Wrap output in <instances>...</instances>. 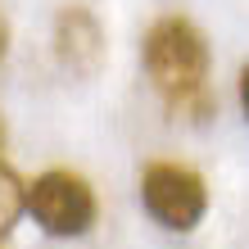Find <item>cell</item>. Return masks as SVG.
<instances>
[{
  "instance_id": "6da1fadb",
  "label": "cell",
  "mask_w": 249,
  "mask_h": 249,
  "mask_svg": "<svg viewBox=\"0 0 249 249\" xmlns=\"http://www.w3.org/2000/svg\"><path fill=\"white\" fill-rule=\"evenodd\" d=\"M209 41L190 18L181 14H168L150 27L145 36V72H150L154 91L168 100L172 118H186V123H204L213 113V95L204 77H209Z\"/></svg>"
},
{
  "instance_id": "7a4b0ae2",
  "label": "cell",
  "mask_w": 249,
  "mask_h": 249,
  "mask_svg": "<svg viewBox=\"0 0 249 249\" xmlns=\"http://www.w3.org/2000/svg\"><path fill=\"white\" fill-rule=\"evenodd\" d=\"M141 204L163 231H195L209 213V186L186 163H150L141 177Z\"/></svg>"
},
{
  "instance_id": "3957f363",
  "label": "cell",
  "mask_w": 249,
  "mask_h": 249,
  "mask_svg": "<svg viewBox=\"0 0 249 249\" xmlns=\"http://www.w3.org/2000/svg\"><path fill=\"white\" fill-rule=\"evenodd\" d=\"M27 209L41 222V231L50 236H86L95 227V190L82 172H68V168H50L27 186Z\"/></svg>"
},
{
  "instance_id": "277c9868",
  "label": "cell",
  "mask_w": 249,
  "mask_h": 249,
  "mask_svg": "<svg viewBox=\"0 0 249 249\" xmlns=\"http://www.w3.org/2000/svg\"><path fill=\"white\" fill-rule=\"evenodd\" d=\"M54 54L72 77H95L105 64V27L95 23L91 9L68 5L54 18Z\"/></svg>"
},
{
  "instance_id": "5b68a950",
  "label": "cell",
  "mask_w": 249,
  "mask_h": 249,
  "mask_svg": "<svg viewBox=\"0 0 249 249\" xmlns=\"http://www.w3.org/2000/svg\"><path fill=\"white\" fill-rule=\"evenodd\" d=\"M23 209H27V186L18 181V172H14V168L0 163V236H9V231H14V222L23 217Z\"/></svg>"
},
{
  "instance_id": "8992f818",
  "label": "cell",
  "mask_w": 249,
  "mask_h": 249,
  "mask_svg": "<svg viewBox=\"0 0 249 249\" xmlns=\"http://www.w3.org/2000/svg\"><path fill=\"white\" fill-rule=\"evenodd\" d=\"M5 54H9V18L0 9V64H5Z\"/></svg>"
},
{
  "instance_id": "52a82bcc",
  "label": "cell",
  "mask_w": 249,
  "mask_h": 249,
  "mask_svg": "<svg viewBox=\"0 0 249 249\" xmlns=\"http://www.w3.org/2000/svg\"><path fill=\"white\" fill-rule=\"evenodd\" d=\"M240 109H245V118H249V64L240 68Z\"/></svg>"
},
{
  "instance_id": "ba28073f",
  "label": "cell",
  "mask_w": 249,
  "mask_h": 249,
  "mask_svg": "<svg viewBox=\"0 0 249 249\" xmlns=\"http://www.w3.org/2000/svg\"><path fill=\"white\" fill-rule=\"evenodd\" d=\"M0 150H5V113H0Z\"/></svg>"
}]
</instances>
